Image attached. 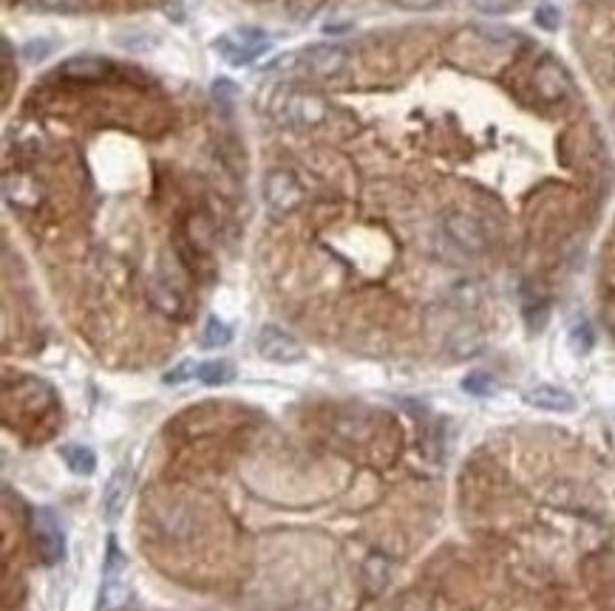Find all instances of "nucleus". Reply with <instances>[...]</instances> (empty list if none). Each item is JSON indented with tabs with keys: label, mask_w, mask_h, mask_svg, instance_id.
Returning <instances> with one entry per match:
<instances>
[{
	"label": "nucleus",
	"mask_w": 615,
	"mask_h": 611,
	"mask_svg": "<svg viewBox=\"0 0 615 611\" xmlns=\"http://www.w3.org/2000/svg\"><path fill=\"white\" fill-rule=\"evenodd\" d=\"M276 120L287 128H315L329 116V105L309 91H290L276 102Z\"/></svg>",
	"instance_id": "obj_1"
},
{
	"label": "nucleus",
	"mask_w": 615,
	"mask_h": 611,
	"mask_svg": "<svg viewBox=\"0 0 615 611\" xmlns=\"http://www.w3.org/2000/svg\"><path fill=\"white\" fill-rule=\"evenodd\" d=\"M213 49H216L230 66H247L267 49V35L261 28L241 26V28H233V32L222 35L213 43Z\"/></svg>",
	"instance_id": "obj_2"
},
{
	"label": "nucleus",
	"mask_w": 615,
	"mask_h": 611,
	"mask_svg": "<svg viewBox=\"0 0 615 611\" xmlns=\"http://www.w3.org/2000/svg\"><path fill=\"white\" fill-rule=\"evenodd\" d=\"M259 354L269 362H278V366H292V362H301L307 357L304 345L298 343L292 334H287L278 326H264L259 331V340H255Z\"/></svg>",
	"instance_id": "obj_3"
},
{
	"label": "nucleus",
	"mask_w": 615,
	"mask_h": 611,
	"mask_svg": "<svg viewBox=\"0 0 615 611\" xmlns=\"http://www.w3.org/2000/svg\"><path fill=\"white\" fill-rule=\"evenodd\" d=\"M35 541H37L43 563L54 566V563L66 561V535L60 530V521H57V515L46 507L35 509Z\"/></svg>",
	"instance_id": "obj_4"
},
{
	"label": "nucleus",
	"mask_w": 615,
	"mask_h": 611,
	"mask_svg": "<svg viewBox=\"0 0 615 611\" xmlns=\"http://www.w3.org/2000/svg\"><path fill=\"white\" fill-rule=\"evenodd\" d=\"M264 201L273 207L276 213H292L295 207H301L304 201V187L298 184V179L287 170H273L264 179Z\"/></svg>",
	"instance_id": "obj_5"
},
{
	"label": "nucleus",
	"mask_w": 615,
	"mask_h": 611,
	"mask_svg": "<svg viewBox=\"0 0 615 611\" xmlns=\"http://www.w3.org/2000/svg\"><path fill=\"white\" fill-rule=\"evenodd\" d=\"M295 57L301 60V68L309 71V74L329 77V74H338V71L346 66L349 51L343 46H338V43H321V46L304 49L301 54H295Z\"/></svg>",
	"instance_id": "obj_6"
},
{
	"label": "nucleus",
	"mask_w": 615,
	"mask_h": 611,
	"mask_svg": "<svg viewBox=\"0 0 615 611\" xmlns=\"http://www.w3.org/2000/svg\"><path fill=\"white\" fill-rule=\"evenodd\" d=\"M134 490V470L131 468H117L111 473L103 490V518L105 523H117L120 515L125 513L128 499H131Z\"/></svg>",
	"instance_id": "obj_7"
},
{
	"label": "nucleus",
	"mask_w": 615,
	"mask_h": 611,
	"mask_svg": "<svg viewBox=\"0 0 615 611\" xmlns=\"http://www.w3.org/2000/svg\"><path fill=\"white\" fill-rule=\"evenodd\" d=\"M522 399L525 405L536 407V411H548V414H570L576 407V397L559 385H533L525 391Z\"/></svg>",
	"instance_id": "obj_8"
},
{
	"label": "nucleus",
	"mask_w": 615,
	"mask_h": 611,
	"mask_svg": "<svg viewBox=\"0 0 615 611\" xmlns=\"http://www.w3.org/2000/svg\"><path fill=\"white\" fill-rule=\"evenodd\" d=\"M536 89H539L541 99H548V102L562 99L567 94V74L553 60L541 63L536 71Z\"/></svg>",
	"instance_id": "obj_9"
},
{
	"label": "nucleus",
	"mask_w": 615,
	"mask_h": 611,
	"mask_svg": "<svg viewBox=\"0 0 615 611\" xmlns=\"http://www.w3.org/2000/svg\"><path fill=\"white\" fill-rule=\"evenodd\" d=\"M446 227H448V236L460 244L463 250H482L485 246L482 229L477 227V221H471L468 215H451Z\"/></svg>",
	"instance_id": "obj_10"
},
{
	"label": "nucleus",
	"mask_w": 615,
	"mask_h": 611,
	"mask_svg": "<svg viewBox=\"0 0 615 611\" xmlns=\"http://www.w3.org/2000/svg\"><path fill=\"white\" fill-rule=\"evenodd\" d=\"M60 459L66 461V468L74 476H94V470H97V453L85 445H63Z\"/></svg>",
	"instance_id": "obj_11"
},
{
	"label": "nucleus",
	"mask_w": 615,
	"mask_h": 611,
	"mask_svg": "<svg viewBox=\"0 0 615 611\" xmlns=\"http://www.w3.org/2000/svg\"><path fill=\"white\" fill-rule=\"evenodd\" d=\"M131 600V586L122 584L120 577H105L103 589H99V611H120Z\"/></svg>",
	"instance_id": "obj_12"
},
{
	"label": "nucleus",
	"mask_w": 615,
	"mask_h": 611,
	"mask_svg": "<svg viewBox=\"0 0 615 611\" xmlns=\"http://www.w3.org/2000/svg\"><path fill=\"white\" fill-rule=\"evenodd\" d=\"M233 376H236V368H233V362H227V360L199 362V371H196V380L205 385H227Z\"/></svg>",
	"instance_id": "obj_13"
},
{
	"label": "nucleus",
	"mask_w": 615,
	"mask_h": 611,
	"mask_svg": "<svg viewBox=\"0 0 615 611\" xmlns=\"http://www.w3.org/2000/svg\"><path fill=\"white\" fill-rule=\"evenodd\" d=\"M105 68L108 66L103 60H68L60 68V74L63 77H74V80H97V77L105 74Z\"/></svg>",
	"instance_id": "obj_14"
},
{
	"label": "nucleus",
	"mask_w": 615,
	"mask_h": 611,
	"mask_svg": "<svg viewBox=\"0 0 615 611\" xmlns=\"http://www.w3.org/2000/svg\"><path fill=\"white\" fill-rule=\"evenodd\" d=\"M233 340V331L230 326L224 323L219 317H207L205 331H202V348H222Z\"/></svg>",
	"instance_id": "obj_15"
},
{
	"label": "nucleus",
	"mask_w": 615,
	"mask_h": 611,
	"mask_svg": "<svg viewBox=\"0 0 615 611\" xmlns=\"http://www.w3.org/2000/svg\"><path fill=\"white\" fill-rule=\"evenodd\" d=\"M463 391L465 394H474V397H491L496 391V383L491 374L485 371H471L465 380H463Z\"/></svg>",
	"instance_id": "obj_16"
},
{
	"label": "nucleus",
	"mask_w": 615,
	"mask_h": 611,
	"mask_svg": "<svg viewBox=\"0 0 615 611\" xmlns=\"http://www.w3.org/2000/svg\"><path fill=\"white\" fill-rule=\"evenodd\" d=\"M103 569H105V577H120L122 569H128V558L122 555V549L117 544V538H108V549H105V563H103Z\"/></svg>",
	"instance_id": "obj_17"
},
{
	"label": "nucleus",
	"mask_w": 615,
	"mask_h": 611,
	"mask_svg": "<svg viewBox=\"0 0 615 611\" xmlns=\"http://www.w3.org/2000/svg\"><path fill=\"white\" fill-rule=\"evenodd\" d=\"M196 371H199V362L182 360L176 368H170V371L162 376V383H165V385H182V383H188V380H196Z\"/></svg>",
	"instance_id": "obj_18"
},
{
	"label": "nucleus",
	"mask_w": 615,
	"mask_h": 611,
	"mask_svg": "<svg viewBox=\"0 0 615 611\" xmlns=\"http://www.w3.org/2000/svg\"><path fill=\"white\" fill-rule=\"evenodd\" d=\"M43 12H57V14H80L85 9V0H35Z\"/></svg>",
	"instance_id": "obj_19"
},
{
	"label": "nucleus",
	"mask_w": 615,
	"mask_h": 611,
	"mask_svg": "<svg viewBox=\"0 0 615 611\" xmlns=\"http://www.w3.org/2000/svg\"><path fill=\"white\" fill-rule=\"evenodd\" d=\"M570 348H573L576 354H588L593 348V331L588 323H579L573 331H570Z\"/></svg>",
	"instance_id": "obj_20"
},
{
	"label": "nucleus",
	"mask_w": 615,
	"mask_h": 611,
	"mask_svg": "<svg viewBox=\"0 0 615 611\" xmlns=\"http://www.w3.org/2000/svg\"><path fill=\"white\" fill-rule=\"evenodd\" d=\"M54 51V43L51 40H28L23 46V57L28 63H40Z\"/></svg>",
	"instance_id": "obj_21"
},
{
	"label": "nucleus",
	"mask_w": 615,
	"mask_h": 611,
	"mask_svg": "<svg viewBox=\"0 0 615 611\" xmlns=\"http://www.w3.org/2000/svg\"><path fill=\"white\" fill-rule=\"evenodd\" d=\"M471 4L485 14H505L517 0H471Z\"/></svg>",
	"instance_id": "obj_22"
},
{
	"label": "nucleus",
	"mask_w": 615,
	"mask_h": 611,
	"mask_svg": "<svg viewBox=\"0 0 615 611\" xmlns=\"http://www.w3.org/2000/svg\"><path fill=\"white\" fill-rule=\"evenodd\" d=\"M536 23L541 28H548V32H553V28H559V9L553 6H539L536 9Z\"/></svg>",
	"instance_id": "obj_23"
},
{
	"label": "nucleus",
	"mask_w": 615,
	"mask_h": 611,
	"mask_svg": "<svg viewBox=\"0 0 615 611\" xmlns=\"http://www.w3.org/2000/svg\"><path fill=\"white\" fill-rule=\"evenodd\" d=\"M233 94H236V89H233L230 80H216V82H213V97H216V99H230Z\"/></svg>",
	"instance_id": "obj_24"
},
{
	"label": "nucleus",
	"mask_w": 615,
	"mask_h": 611,
	"mask_svg": "<svg viewBox=\"0 0 615 611\" xmlns=\"http://www.w3.org/2000/svg\"><path fill=\"white\" fill-rule=\"evenodd\" d=\"M403 9H414V12H425V9H434L440 0H397Z\"/></svg>",
	"instance_id": "obj_25"
}]
</instances>
